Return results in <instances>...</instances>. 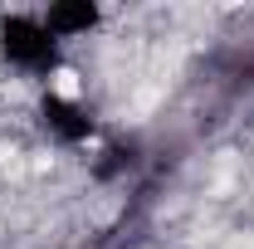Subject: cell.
Masks as SVG:
<instances>
[{"label":"cell","instance_id":"1","mask_svg":"<svg viewBox=\"0 0 254 249\" xmlns=\"http://www.w3.org/2000/svg\"><path fill=\"white\" fill-rule=\"evenodd\" d=\"M54 88H59L64 98H73L78 93V73H73V68H59V73H54Z\"/></svg>","mask_w":254,"mask_h":249}]
</instances>
